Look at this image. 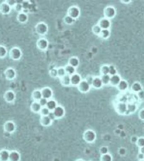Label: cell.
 <instances>
[{
    "mask_svg": "<svg viewBox=\"0 0 144 161\" xmlns=\"http://www.w3.org/2000/svg\"><path fill=\"white\" fill-rule=\"evenodd\" d=\"M91 85L93 87L97 89L101 88L103 86L102 81L100 77H95L93 78L92 82V85Z\"/></svg>",
    "mask_w": 144,
    "mask_h": 161,
    "instance_id": "obj_19",
    "label": "cell"
},
{
    "mask_svg": "<svg viewBox=\"0 0 144 161\" xmlns=\"http://www.w3.org/2000/svg\"><path fill=\"white\" fill-rule=\"evenodd\" d=\"M139 161H144V160H140Z\"/></svg>",
    "mask_w": 144,
    "mask_h": 161,
    "instance_id": "obj_55",
    "label": "cell"
},
{
    "mask_svg": "<svg viewBox=\"0 0 144 161\" xmlns=\"http://www.w3.org/2000/svg\"><path fill=\"white\" fill-rule=\"evenodd\" d=\"M6 2L11 7H13L15 6V5L17 3V1H13V0H7V1H6Z\"/></svg>",
    "mask_w": 144,
    "mask_h": 161,
    "instance_id": "obj_47",
    "label": "cell"
},
{
    "mask_svg": "<svg viewBox=\"0 0 144 161\" xmlns=\"http://www.w3.org/2000/svg\"><path fill=\"white\" fill-rule=\"evenodd\" d=\"M10 151L6 149H3L0 151V161H9Z\"/></svg>",
    "mask_w": 144,
    "mask_h": 161,
    "instance_id": "obj_21",
    "label": "cell"
},
{
    "mask_svg": "<svg viewBox=\"0 0 144 161\" xmlns=\"http://www.w3.org/2000/svg\"><path fill=\"white\" fill-rule=\"evenodd\" d=\"M42 107L39 102L36 101L32 102L30 106L31 110L35 113H39Z\"/></svg>",
    "mask_w": 144,
    "mask_h": 161,
    "instance_id": "obj_20",
    "label": "cell"
},
{
    "mask_svg": "<svg viewBox=\"0 0 144 161\" xmlns=\"http://www.w3.org/2000/svg\"><path fill=\"white\" fill-rule=\"evenodd\" d=\"M116 14V10L112 6H107L105 8L104 10V14L105 18L109 20L114 18Z\"/></svg>",
    "mask_w": 144,
    "mask_h": 161,
    "instance_id": "obj_9",
    "label": "cell"
},
{
    "mask_svg": "<svg viewBox=\"0 0 144 161\" xmlns=\"http://www.w3.org/2000/svg\"><path fill=\"white\" fill-rule=\"evenodd\" d=\"M100 161H113V157L109 153L103 154L101 156Z\"/></svg>",
    "mask_w": 144,
    "mask_h": 161,
    "instance_id": "obj_35",
    "label": "cell"
},
{
    "mask_svg": "<svg viewBox=\"0 0 144 161\" xmlns=\"http://www.w3.org/2000/svg\"><path fill=\"white\" fill-rule=\"evenodd\" d=\"M110 36V31L109 29H102L99 36L103 39H107Z\"/></svg>",
    "mask_w": 144,
    "mask_h": 161,
    "instance_id": "obj_32",
    "label": "cell"
},
{
    "mask_svg": "<svg viewBox=\"0 0 144 161\" xmlns=\"http://www.w3.org/2000/svg\"><path fill=\"white\" fill-rule=\"evenodd\" d=\"M50 112V111L47 108V107H43L41 108L39 113L40 114L41 116H48Z\"/></svg>",
    "mask_w": 144,
    "mask_h": 161,
    "instance_id": "obj_40",
    "label": "cell"
},
{
    "mask_svg": "<svg viewBox=\"0 0 144 161\" xmlns=\"http://www.w3.org/2000/svg\"><path fill=\"white\" fill-rule=\"evenodd\" d=\"M56 119L62 118L65 115V109L62 106L58 105L53 111Z\"/></svg>",
    "mask_w": 144,
    "mask_h": 161,
    "instance_id": "obj_11",
    "label": "cell"
},
{
    "mask_svg": "<svg viewBox=\"0 0 144 161\" xmlns=\"http://www.w3.org/2000/svg\"><path fill=\"white\" fill-rule=\"evenodd\" d=\"M11 7L6 1L0 4V13L6 15L9 14L11 11Z\"/></svg>",
    "mask_w": 144,
    "mask_h": 161,
    "instance_id": "obj_13",
    "label": "cell"
},
{
    "mask_svg": "<svg viewBox=\"0 0 144 161\" xmlns=\"http://www.w3.org/2000/svg\"><path fill=\"white\" fill-rule=\"evenodd\" d=\"M47 25L44 22H40L36 25L35 27L36 32L39 35L43 36L47 34L48 31Z\"/></svg>",
    "mask_w": 144,
    "mask_h": 161,
    "instance_id": "obj_3",
    "label": "cell"
},
{
    "mask_svg": "<svg viewBox=\"0 0 144 161\" xmlns=\"http://www.w3.org/2000/svg\"><path fill=\"white\" fill-rule=\"evenodd\" d=\"M139 118L144 121V109H142L139 113Z\"/></svg>",
    "mask_w": 144,
    "mask_h": 161,
    "instance_id": "obj_49",
    "label": "cell"
},
{
    "mask_svg": "<svg viewBox=\"0 0 144 161\" xmlns=\"http://www.w3.org/2000/svg\"><path fill=\"white\" fill-rule=\"evenodd\" d=\"M117 71L115 67L113 65H111L109 66V75L110 76H114L116 75Z\"/></svg>",
    "mask_w": 144,
    "mask_h": 161,
    "instance_id": "obj_42",
    "label": "cell"
},
{
    "mask_svg": "<svg viewBox=\"0 0 144 161\" xmlns=\"http://www.w3.org/2000/svg\"><path fill=\"white\" fill-rule=\"evenodd\" d=\"M32 98L36 102H39L42 98V94H41V90L39 89L35 90L32 92Z\"/></svg>",
    "mask_w": 144,
    "mask_h": 161,
    "instance_id": "obj_26",
    "label": "cell"
},
{
    "mask_svg": "<svg viewBox=\"0 0 144 161\" xmlns=\"http://www.w3.org/2000/svg\"><path fill=\"white\" fill-rule=\"evenodd\" d=\"M110 77H111V76L109 74L102 75L100 78L102 81L103 85H108L110 84Z\"/></svg>",
    "mask_w": 144,
    "mask_h": 161,
    "instance_id": "obj_31",
    "label": "cell"
},
{
    "mask_svg": "<svg viewBox=\"0 0 144 161\" xmlns=\"http://www.w3.org/2000/svg\"><path fill=\"white\" fill-rule=\"evenodd\" d=\"M4 97L6 102L7 103H11L15 101L16 99V94L12 90H8L6 92Z\"/></svg>",
    "mask_w": 144,
    "mask_h": 161,
    "instance_id": "obj_12",
    "label": "cell"
},
{
    "mask_svg": "<svg viewBox=\"0 0 144 161\" xmlns=\"http://www.w3.org/2000/svg\"><path fill=\"white\" fill-rule=\"evenodd\" d=\"M97 135L95 132L92 130H87L83 133V139L88 143H92L95 141Z\"/></svg>",
    "mask_w": 144,
    "mask_h": 161,
    "instance_id": "obj_1",
    "label": "cell"
},
{
    "mask_svg": "<svg viewBox=\"0 0 144 161\" xmlns=\"http://www.w3.org/2000/svg\"><path fill=\"white\" fill-rule=\"evenodd\" d=\"M98 25L102 29H108L111 26V23L109 19L104 18L100 20Z\"/></svg>",
    "mask_w": 144,
    "mask_h": 161,
    "instance_id": "obj_16",
    "label": "cell"
},
{
    "mask_svg": "<svg viewBox=\"0 0 144 161\" xmlns=\"http://www.w3.org/2000/svg\"><path fill=\"white\" fill-rule=\"evenodd\" d=\"M20 160L21 155L19 152L17 151H10L8 161H20Z\"/></svg>",
    "mask_w": 144,
    "mask_h": 161,
    "instance_id": "obj_17",
    "label": "cell"
},
{
    "mask_svg": "<svg viewBox=\"0 0 144 161\" xmlns=\"http://www.w3.org/2000/svg\"><path fill=\"white\" fill-rule=\"evenodd\" d=\"M76 161H84L83 160H81V159H80V160H76Z\"/></svg>",
    "mask_w": 144,
    "mask_h": 161,
    "instance_id": "obj_54",
    "label": "cell"
},
{
    "mask_svg": "<svg viewBox=\"0 0 144 161\" xmlns=\"http://www.w3.org/2000/svg\"><path fill=\"white\" fill-rule=\"evenodd\" d=\"M137 145L140 148L144 146V137H140L138 138L137 142H136Z\"/></svg>",
    "mask_w": 144,
    "mask_h": 161,
    "instance_id": "obj_43",
    "label": "cell"
},
{
    "mask_svg": "<svg viewBox=\"0 0 144 161\" xmlns=\"http://www.w3.org/2000/svg\"><path fill=\"white\" fill-rule=\"evenodd\" d=\"M57 106L58 105L56 101L53 99H51L48 100L46 107L51 112H53Z\"/></svg>",
    "mask_w": 144,
    "mask_h": 161,
    "instance_id": "obj_25",
    "label": "cell"
},
{
    "mask_svg": "<svg viewBox=\"0 0 144 161\" xmlns=\"http://www.w3.org/2000/svg\"><path fill=\"white\" fill-rule=\"evenodd\" d=\"M68 63L69 65L76 68L79 65V60L78 58L76 57H72L69 59Z\"/></svg>",
    "mask_w": 144,
    "mask_h": 161,
    "instance_id": "obj_28",
    "label": "cell"
},
{
    "mask_svg": "<svg viewBox=\"0 0 144 161\" xmlns=\"http://www.w3.org/2000/svg\"><path fill=\"white\" fill-rule=\"evenodd\" d=\"M131 89L134 92H139L142 90V87L140 83L135 82L132 84Z\"/></svg>",
    "mask_w": 144,
    "mask_h": 161,
    "instance_id": "obj_30",
    "label": "cell"
},
{
    "mask_svg": "<svg viewBox=\"0 0 144 161\" xmlns=\"http://www.w3.org/2000/svg\"><path fill=\"white\" fill-rule=\"evenodd\" d=\"M116 111L119 114L124 115L127 111V104L124 102H119L115 106Z\"/></svg>",
    "mask_w": 144,
    "mask_h": 161,
    "instance_id": "obj_5",
    "label": "cell"
},
{
    "mask_svg": "<svg viewBox=\"0 0 144 161\" xmlns=\"http://www.w3.org/2000/svg\"><path fill=\"white\" fill-rule=\"evenodd\" d=\"M36 46L38 49L41 51H45L48 49L49 46V42L45 38H40L37 40Z\"/></svg>",
    "mask_w": 144,
    "mask_h": 161,
    "instance_id": "obj_10",
    "label": "cell"
},
{
    "mask_svg": "<svg viewBox=\"0 0 144 161\" xmlns=\"http://www.w3.org/2000/svg\"><path fill=\"white\" fill-rule=\"evenodd\" d=\"M75 20L73 19L71 17L69 16L68 15H67L65 16L64 18V21L65 24H67L68 25L72 24L74 22Z\"/></svg>",
    "mask_w": 144,
    "mask_h": 161,
    "instance_id": "obj_41",
    "label": "cell"
},
{
    "mask_svg": "<svg viewBox=\"0 0 144 161\" xmlns=\"http://www.w3.org/2000/svg\"></svg>",
    "mask_w": 144,
    "mask_h": 161,
    "instance_id": "obj_56",
    "label": "cell"
},
{
    "mask_svg": "<svg viewBox=\"0 0 144 161\" xmlns=\"http://www.w3.org/2000/svg\"><path fill=\"white\" fill-rule=\"evenodd\" d=\"M48 101V100H47V99L42 98L38 102L40 103V105H41V107H46L47 103Z\"/></svg>",
    "mask_w": 144,
    "mask_h": 161,
    "instance_id": "obj_46",
    "label": "cell"
},
{
    "mask_svg": "<svg viewBox=\"0 0 144 161\" xmlns=\"http://www.w3.org/2000/svg\"><path fill=\"white\" fill-rule=\"evenodd\" d=\"M108 151L109 150H108V147H106V146H102V147H101L100 149V152L101 155L108 154Z\"/></svg>",
    "mask_w": 144,
    "mask_h": 161,
    "instance_id": "obj_45",
    "label": "cell"
},
{
    "mask_svg": "<svg viewBox=\"0 0 144 161\" xmlns=\"http://www.w3.org/2000/svg\"><path fill=\"white\" fill-rule=\"evenodd\" d=\"M102 30V29L98 25H95L93 26L92 28V31L93 33L99 36Z\"/></svg>",
    "mask_w": 144,
    "mask_h": 161,
    "instance_id": "obj_36",
    "label": "cell"
},
{
    "mask_svg": "<svg viewBox=\"0 0 144 161\" xmlns=\"http://www.w3.org/2000/svg\"><path fill=\"white\" fill-rule=\"evenodd\" d=\"M48 116L49 117V118H50V119H51L52 121H54V119H56L55 116H54V114L53 112H50Z\"/></svg>",
    "mask_w": 144,
    "mask_h": 161,
    "instance_id": "obj_50",
    "label": "cell"
},
{
    "mask_svg": "<svg viewBox=\"0 0 144 161\" xmlns=\"http://www.w3.org/2000/svg\"><path fill=\"white\" fill-rule=\"evenodd\" d=\"M80 11L78 7L76 6H72L69 8L68 11V15L73 19L76 20L79 17Z\"/></svg>",
    "mask_w": 144,
    "mask_h": 161,
    "instance_id": "obj_4",
    "label": "cell"
},
{
    "mask_svg": "<svg viewBox=\"0 0 144 161\" xmlns=\"http://www.w3.org/2000/svg\"><path fill=\"white\" fill-rule=\"evenodd\" d=\"M7 50L5 46L0 45V59H3L7 55Z\"/></svg>",
    "mask_w": 144,
    "mask_h": 161,
    "instance_id": "obj_33",
    "label": "cell"
},
{
    "mask_svg": "<svg viewBox=\"0 0 144 161\" xmlns=\"http://www.w3.org/2000/svg\"><path fill=\"white\" fill-rule=\"evenodd\" d=\"M13 8H14L15 11L18 12V13H20L23 11V8L22 3L17 2Z\"/></svg>",
    "mask_w": 144,
    "mask_h": 161,
    "instance_id": "obj_38",
    "label": "cell"
},
{
    "mask_svg": "<svg viewBox=\"0 0 144 161\" xmlns=\"http://www.w3.org/2000/svg\"><path fill=\"white\" fill-rule=\"evenodd\" d=\"M117 87L120 91H125L127 90L128 88V84L127 82L124 80H121Z\"/></svg>",
    "mask_w": 144,
    "mask_h": 161,
    "instance_id": "obj_27",
    "label": "cell"
},
{
    "mask_svg": "<svg viewBox=\"0 0 144 161\" xmlns=\"http://www.w3.org/2000/svg\"><path fill=\"white\" fill-rule=\"evenodd\" d=\"M82 80L80 75L76 73L71 76V85L73 86H78Z\"/></svg>",
    "mask_w": 144,
    "mask_h": 161,
    "instance_id": "obj_15",
    "label": "cell"
},
{
    "mask_svg": "<svg viewBox=\"0 0 144 161\" xmlns=\"http://www.w3.org/2000/svg\"><path fill=\"white\" fill-rule=\"evenodd\" d=\"M65 68L66 74L67 75L71 76L76 73V68L75 67L71 66L69 64L65 67Z\"/></svg>",
    "mask_w": 144,
    "mask_h": 161,
    "instance_id": "obj_29",
    "label": "cell"
},
{
    "mask_svg": "<svg viewBox=\"0 0 144 161\" xmlns=\"http://www.w3.org/2000/svg\"><path fill=\"white\" fill-rule=\"evenodd\" d=\"M60 83L63 86L68 87L71 85V76L67 74L60 78Z\"/></svg>",
    "mask_w": 144,
    "mask_h": 161,
    "instance_id": "obj_24",
    "label": "cell"
},
{
    "mask_svg": "<svg viewBox=\"0 0 144 161\" xmlns=\"http://www.w3.org/2000/svg\"></svg>",
    "mask_w": 144,
    "mask_h": 161,
    "instance_id": "obj_57",
    "label": "cell"
},
{
    "mask_svg": "<svg viewBox=\"0 0 144 161\" xmlns=\"http://www.w3.org/2000/svg\"><path fill=\"white\" fill-rule=\"evenodd\" d=\"M4 129L5 132H6L9 134H12L16 130V125L12 121H11V120L7 121L4 124Z\"/></svg>",
    "mask_w": 144,
    "mask_h": 161,
    "instance_id": "obj_7",
    "label": "cell"
},
{
    "mask_svg": "<svg viewBox=\"0 0 144 161\" xmlns=\"http://www.w3.org/2000/svg\"><path fill=\"white\" fill-rule=\"evenodd\" d=\"M140 153L144 154V146L143 147H141L140 148Z\"/></svg>",
    "mask_w": 144,
    "mask_h": 161,
    "instance_id": "obj_53",
    "label": "cell"
},
{
    "mask_svg": "<svg viewBox=\"0 0 144 161\" xmlns=\"http://www.w3.org/2000/svg\"><path fill=\"white\" fill-rule=\"evenodd\" d=\"M119 154L121 156H124L126 154V150L124 147H121L119 151Z\"/></svg>",
    "mask_w": 144,
    "mask_h": 161,
    "instance_id": "obj_48",
    "label": "cell"
},
{
    "mask_svg": "<svg viewBox=\"0 0 144 161\" xmlns=\"http://www.w3.org/2000/svg\"><path fill=\"white\" fill-rule=\"evenodd\" d=\"M57 69V74L58 77L61 78L66 75L65 67H60Z\"/></svg>",
    "mask_w": 144,
    "mask_h": 161,
    "instance_id": "obj_39",
    "label": "cell"
},
{
    "mask_svg": "<svg viewBox=\"0 0 144 161\" xmlns=\"http://www.w3.org/2000/svg\"><path fill=\"white\" fill-rule=\"evenodd\" d=\"M121 79L119 75H115L111 76L110 77V84L113 86H117L120 82Z\"/></svg>",
    "mask_w": 144,
    "mask_h": 161,
    "instance_id": "obj_23",
    "label": "cell"
},
{
    "mask_svg": "<svg viewBox=\"0 0 144 161\" xmlns=\"http://www.w3.org/2000/svg\"><path fill=\"white\" fill-rule=\"evenodd\" d=\"M77 87L78 90L81 93H87L89 92L91 88V85L89 84L86 80L81 81Z\"/></svg>",
    "mask_w": 144,
    "mask_h": 161,
    "instance_id": "obj_6",
    "label": "cell"
},
{
    "mask_svg": "<svg viewBox=\"0 0 144 161\" xmlns=\"http://www.w3.org/2000/svg\"><path fill=\"white\" fill-rule=\"evenodd\" d=\"M40 123L42 126L47 127L52 125L53 121L48 116H42L40 118Z\"/></svg>",
    "mask_w": 144,
    "mask_h": 161,
    "instance_id": "obj_18",
    "label": "cell"
},
{
    "mask_svg": "<svg viewBox=\"0 0 144 161\" xmlns=\"http://www.w3.org/2000/svg\"><path fill=\"white\" fill-rule=\"evenodd\" d=\"M138 138H137V137L136 136L132 137L131 138V141L132 142H134V143H136Z\"/></svg>",
    "mask_w": 144,
    "mask_h": 161,
    "instance_id": "obj_52",
    "label": "cell"
},
{
    "mask_svg": "<svg viewBox=\"0 0 144 161\" xmlns=\"http://www.w3.org/2000/svg\"><path fill=\"white\" fill-rule=\"evenodd\" d=\"M17 19L19 23H20V24H24L27 22L28 17L27 14L26 13L22 12L18 13Z\"/></svg>",
    "mask_w": 144,
    "mask_h": 161,
    "instance_id": "obj_22",
    "label": "cell"
},
{
    "mask_svg": "<svg viewBox=\"0 0 144 161\" xmlns=\"http://www.w3.org/2000/svg\"><path fill=\"white\" fill-rule=\"evenodd\" d=\"M49 74L51 77L52 78H56L58 77L57 74V69L56 68H53L49 71Z\"/></svg>",
    "mask_w": 144,
    "mask_h": 161,
    "instance_id": "obj_44",
    "label": "cell"
},
{
    "mask_svg": "<svg viewBox=\"0 0 144 161\" xmlns=\"http://www.w3.org/2000/svg\"><path fill=\"white\" fill-rule=\"evenodd\" d=\"M137 109V107L136 105L132 104H127V111L126 114L127 112H128V114L133 113L135 112Z\"/></svg>",
    "mask_w": 144,
    "mask_h": 161,
    "instance_id": "obj_34",
    "label": "cell"
},
{
    "mask_svg": "<svg viewBox=\"0 0 144 161\" xmlns=\"http://www.w3.org/2000/svg\"><path fill=\"white\" fill-rule=\"evenodd\" d=\"M138 159L140 160H144V154L140 153V154L138 155Z\"/></svg>",
    "mask_w": 144,
    "mask_h": 161,
    "instance_id": "obj_51",
    "label": "cell"
},
{
    "mask_svg": "<svg viewBox=\"0 0 144 161\" xmlns=\"http://www.w3.org/2000/svg\"><path fill=\"white\" fill-rule=\"evenodd\" d=\"M100 73L102 75H107L109 74V66L104 65L101 67Z\"/></svg>",
    "mask_w": 144,
    "mask_h": 161,
    "instance_id": "obj_37",
    "label": "cell"
},
{
    "mask_svg": "<svg viewBox=\"0 0 144 161\" xmlns=\"http://www.w3.org/2000/svg\"><path fill=\"white\" fill-rule=\"evenodd\" d=\"M42 98L49 100L51 99L53 96V91L50 88L46 87L42 89L41 90Z\"/></svg>",
    "mask_w": 144,
    "mask_h": 161,
    "instance_id": "obj_14",
    "label": "cell"
},
{
    "mask_svg": "<svg viewBox=\"0 0 144 161\" xmlns=\"http://www.w3.org/2000/svg\"><path fill=\"white\" fill-rule=\"evenodd\" d=\"M4 74L6 79L8 81L13 80L17 76L16 70L11 67L7 68L5 70Z\"/></svg>",
    "mask_w": 144,
    "mask_h": 161,
    "instance_id": "obj_8",
    "label": "cell"
},
{
    "mask_svg": "<svg viewBox=\"0 0 144 161\" xmlns=\"http://www.w3.org/2000/svg\"><path fill=\"white\" fill-rule=\"evenodd\" d=\"M9 56L13 60H19L22 56V52L21 49L18 47H13L9 51Z\"/></svg>",
    "mask_w": 144,
    "mask_h": 161,
    "instance_id": "obj_2",
    "label": "cell"
}]
</instances>
